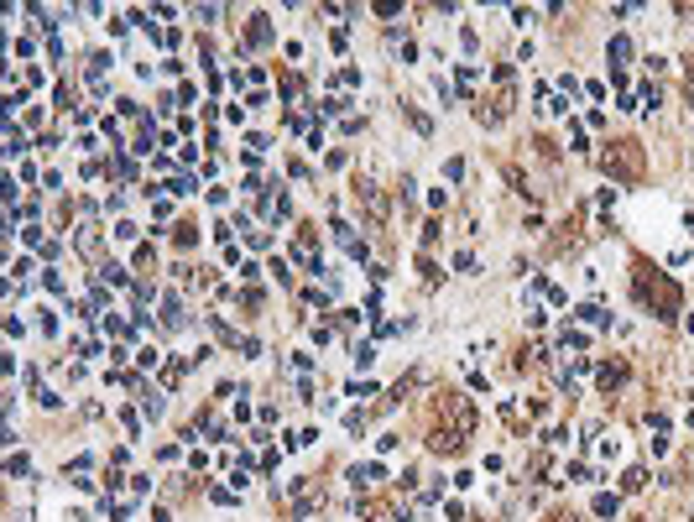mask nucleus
Instances as JSON below:
<instances>
[{
    "label": "nucleus",
    "mask_w": 694,
    "mask_h": 522,
    "mask_svg": "<svg viewBox=\"0 0 694 522\" xmlns=\"http://www.w3.org/2000/svg\"><path fill=\"white\" fill-rule=\"evenodd\" d=\"M621 486H626V491H642V486H647V470H626Z\"/></svg>",
    "instance_id": "nucleus-8"
},
{
    "label": "nucleus",
    "mask_w": 694,
    "mask_h": 522,
    "mask_svg": "<svg viewBox=\"0 0 694 522\" xmlns=\"http://www.w3.org/2000/svg\"><path fill=\"white\" fill-rule=\"evenodd\" d=\"M21 146H26V142H21V130L11 126V130H6V152H11V157H21Z\"/></svg>",
    "instance_id": "nucleus-9"
},
{
    "label": "nucleus",
    "mask_w": 694,
    "mask_h": 522,
    "mask_svg": "<svg viewBox=\"0 0 694 522\" xmlns=\"http://www.w3.org/2000/svg\"><path fill=\"white\" fill-rule=\"evenodd\" d=\"M621 381H626V366H621V360L600 366V387H606V392H611V387H621Z\"/></svg>",
    "instance_id": "nucleus-6"
},
{
    "label": "nucleus",
    "mask_w": 694,
    "mask_h": 522,
    "mask_svg": "<svg viewBox=\"0 0 694 522\" xmlns=\"http://www.w3.org/2000/svg\"><path fill=\"white\" fill-rule=\"evenodd\" d=\"M579 319H585V324H606V313H600L595 303H585V309H579Z\"/></svg>",
    "instance_id": "nucleus-12"
},
{
    "label": "nucleus",
    "mask_w": 694,
    "mask_h": 522,
    "mask_svg": "<svg viewBox=\"0 0 694 522\" xmlns=\"http://www.w3.org/2000/svg\"><path fill=\"white\" fill-rule=\"evenodd\" d=\"M637 298H642L647 309L658 313V319H673L679 313V282H668L663 272H653V267H637Z\"/></svg>",
    "instance_id": "nucleus-1"
},
{
    "label": "nucleus",
    "mask_w": 694,
    "mask_h": 522,
    "mask_svg": "<svg viewBox=\"0 0 694 522\" xmlns=\"http://www.w3.org/2000/svg\"><path fill=\"white\" fill-rule=\"evenodd\" d=\"M684 89H689V99H694V68H689V79H684Z\"/></svg>",
    "instance_id": "nucleus-13"
},
{
    "label": "nucleus",
    "mask_w": 694,
    "mask_h": 522,
    "mask_svg": "<svg viewBox=\"0 0 694 522\" xmlns=\"http://www.w3.org/2000/svg\"><path fill=\"white\" fill-rule=\"evenodd\" d=\"M616 512H621L616 496H595V517H616Z\"/></svg>",
    "instance_id": "nucleus-7"
},
{
    "label": "nucleus",
    "mask_w": 694,
    "mask_h": 522,
    "mask_svg": "<svg viewBox=\"0 0 694 522\" xmlns=\"http://www.w3.org/2000/svg\"><path fill=\"white\" fill-rule=\"evenodd\" d=\"M606 173L616 183H642V146L637 142H611L606 146Z\"/></svg>",
    "instance_id": "nucleus-2"
},
{
    "label": "nucleus",
    "mask_w": 694,
    "mask_h": 522,
    "mask_svg": "<svg viewBox=\"0 0 694 522\" xmlns=\"http://www.w3.org/2000/svg\"><path fill=\"white\" fill-rule=\"evenodd\" d=\"M606 58H611L616 68H621V63L632 58V37H621V32H616V37H611V48H606Z\"/></svg>",
    "instance_id": "nucleus-4"
},
{
    "label": "nucleus",
    "mask_w": 694,
    "mask_h": 522,
    "mask_svg": "<svg viewBox=\"0 0 694 522\" xmlns=\"http://www.w3.org/2000/svg\"><path fill=\"white\" fill-rule=\"evenodd\" d=\"M355 199H360V204H365V214H371V230L387 225V199H381L376 183H360V188H355Z\"/></svg>",
    "instance_id": "nucleus-3"
},
{
    "label": "nucleus",
    "mask_w": 694,
    "mask_h": 522,
    "mask_svg": "<svg viewBox=\"0 0 694 522\" xmlns=\"http://www.w3.org/2000/svg\"><path fill=\"white\" fill-rule=\"evenodd\" d=\"M459 173H465V162H459V157H449V162H444V178L459 183Z\"/></svg>",
    "instance_id": "nucleus-11"
},
{
    "label": "nucleus",
    "mask_w": 694,
    "mask_h": 522,
    "mask_svg": "<svg viewBox=\"0 0 694 522\" xmlns=\"http://www.w3.org/2000/svg\"><path fill=\"white\" fill-rule=\"evenodd\" d=\"M246 37H251V42H256V48H267V42H271V26H267V16H251Z\"/></svg>",
    "instance_id": "nucleus-5"
},
{
    "label": "nucleus",
    "mask_w": 694,
    "mask_h": 522,
    "mask_svg": "<svg viewBox=\"0 0 694 522\" xmlns=\"http://www.w3.org/2000/svg\"><path fill=\"white\" fill-rule=\"evenodd\" d=\"M407 120H412V126H418V130H423V136H428V130H434V120H428L423 110H407Z\"/></svg>",
    "instance_id": "nucleus-10"
}]
</instances>
